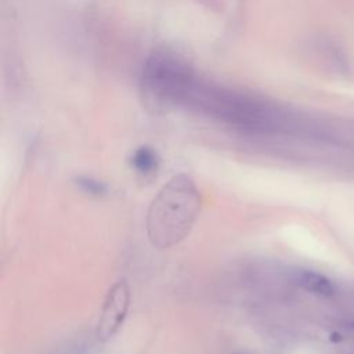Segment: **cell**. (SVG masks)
<instances>
[{"label": "cell", "mask_w": 354, "mask_h": 354, "mask_svg": "<svg viewBox=\"0 0 354 354\" xmlns=\"http://www.w3.org/2000/svg\"><path fill=\"white\" fill-rule=\"evenodd\" d=\"M201 212V194L191 176H173L151 201L145 227L149 242L169 249L191 232Z\"/></svg>", "instance_id": "1"}, {"label": "cell", "mask_w": 354, "mask_h": 354, "mask_svg": "<svg viewBox=\"0 0 354 354\" xmlns=\"http://www.w3.org/2000/svg\"><path fill=\"white\" fill-rule=\"evenodd\" d=\"M194 76L188 62L170 50L152 53L140 75V94L147 109L165 112L181 101H187Z\"/></svg>", "instance_id": "2"}, {"label": "cell", "mask_w": 354, "mask_h": 354, "mask_svg": "<svg viewBox=\"0 0 354 354\" xmlns=\"http://www.w3.org/2000/svg\"><path fill=\"white\" fill-rule=\"evenodd\" d=\"M130 300L131 293L126 279H119L109 288L97 322L95 335L98 340L106 342L118 333L127 317Z\"/></svg>", "instance_id": "3"}, {"label": "cell", "mask_w": 354, "mask_h": 354, "mask_svg": "<svg viewBox=\"0 0 354 354\" xmlns=\"http://www.w3.org/2000/svg\"><path fill=\"white\" fill-rule=\"evenodd\" d=\"M296 283L304 290L319 296H332L335 289L332 282L319 272L301 270L296 274Z\"/></svg>", "instance_id": "4"}, {"label": "cell", "mask_w": 354, "mask_h": 354, "mask_svg": "<svg viewBox=\"0 0 354 354\" xmlns=\"http://www.w3.org/2000/svg\"><path fill=\"white\" fill-rule=\"evenodd\" d=\"M130 163L137 173L142 176H149L158 170L159 156L155 149L144 145L133 152Z\"/></svg>", "instance_id": "5"}, {"label": "cell", "mask_w": 354, "mask_h": 354, "mask_svg": "<svg viewBox=\"0 0 354 354\" xmlns=\"http://www.w3.org/2000/svg\"><path fill=\"white\" fill-rule=\"evenodd\" d=\"M73 184L77 187V189L90 196L102 198L108 194V185L104 181L90 176H76L73 178Z\"/></svg>", "instance_id": "6"}]
</instances>
